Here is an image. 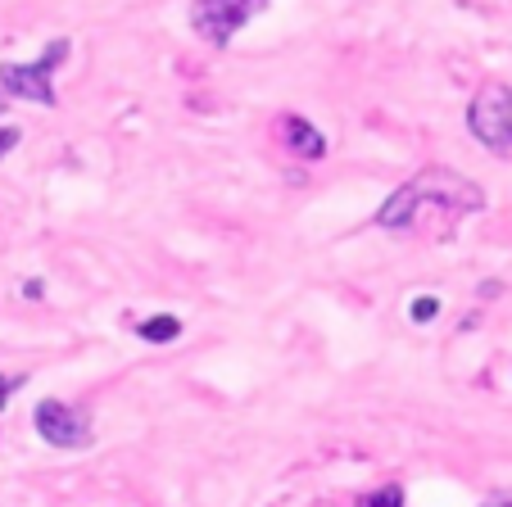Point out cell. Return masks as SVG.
Instances as JSON below:
<instances>
[{
    "mask_svg": "<svg viewBox=\"0 0 512 507\" xmlns=\"http://www.w3.org/2000/svg\"><path fill=\"white\" fill-rule=\"evenodd\" d=\"M426 204H435V209H445V213H481L485 191L476 182H467L463 173H454V168H426V173H417L413 182L399 186V191L377 209L372 222H377L381 231H404V227H413L417 213H422Z\"/></svg>",
    "mask_w": 512,
    "mask_h": 507,
    "instance_id": "6da1fadb",
    "label": "cell"
},
{
    "mask_svg": "<svg viewBox=\"0 0 512 507\" xmlns=\"http://www.w3.org/2000/svg\"><path fill=\"white\" fill-rule=\"evenodd\" d=\"M499 290H503V286H499L494 277H490V281H481V299H499Z\"/></svg>",
    "mask_w": 512,
    "mask_h": 507,
    "instance_id": "7c38bea8",
    "label": "cell"
},
{
    "mask_svg": "<svg viewBox=\"0 0 512 507\" xmlns=\"http://www.w3.org/2000/svg\"><path fill=\"white\" fill-rule=\"evenodd\" d=\"M19 141H23V132H19V127H0V159H5V154H10Z\"/></svg>",
    "mask_w": 512,
    "mask_h": 507,
    "instance_id": "8fae6325",
    "label": "cell"
},
{
    "mask_svg": "<svg viewBox=\"0 0 512 507\" xmlns=\"http://www.w3.org/2000/svg\"><path fill=\"white\" fill-rule=\"evenodd\" d=\"M68 55H73V41L55 37L32 64H0V91H5V96H19V100H32V105H41V109H55L59 105L55 68L64 64Z\"/></svg>",
    "mask_w": 512,
    "mask_h": 507,
    "instance_id": "7a4b0ae2",
    "label": "cell"
},
{
    "mask_svg": "<svg viewBox=\"0 0 512 507\" xmlns=\"http://www.w3.org/2000/svg\"><path fill=\"white\" fill-rule=\"evenodd\" d=\"M23 295H28V299H41V295H46V286H41V281H23Z\"/></svg>",
    "mask_w": 512,
    "mask_h": 507,
    "instance_id": "4fadbf2b",
    "label": "cell"
},
{
    "mask_svg": "<svg viewBox=\"0 0 512 507\" xmlns=\"http://www.w3.org/2000/svg\"><path fill=\"white\" fill-rule=\"evenodd\" d=\"M481 507H512V494H494V498H485Z\"/></svg>",
    "mask_w": 512,
    "mask_h": 507,
    "instance_id": "5bb4252c",
    "label": "cell"
},
{
    "mask_svg": "<svg viewBox=\"0 0 512 507\" xmlns=\"http://www.w3.org/2000/svg\"><path fill=\"white\" fill-rule=\"evenodd\" d=\"M408 317H413L417 326H422V322H435V317H440V299H435V295H417L413 304H408Z\"/></svg>",
    "mask_w": 512,
    "mask_h": 507,
    "instance_id": "9c48e42d",
    "label": "cell"
},
{
    "mask_svg": "<svg viewBox=\"0 0 512 507\" xmlns=\"http://www.w3.org/2000/svg\"><path fill=\"white\" fill-rule=\"evenodd\" d=\"M467 132L490 154H512V87L508 82H485L467 109Z\"/></svg>",
    "mask_w": 512,
    "mask_h": 507,
    "instance_id": "3957f363",
    "label": "cell"
},
{
    "mask_svg": "<svg viewBox=\"0 0 512 507\" xmlns=\"http://www.w3.org/2000/svg\"><path fill=\"white\" fill-rule=\"evenodd\" d=\"M263 10H268V0H195L191 28L200 32L209 46H227V41Z\"/></svg>",
    "mask_w": 512,
    "mask_h": 507,
    "instance_id": "277c9868",
    "label": "cell"
},
{
    "mask_svg": "<svg viewBox=\"0 0 512 507\" xmlns=\"http://www.w3.org/2000/svg\"><path fill=\"white\" fill-rule=\"evenodd\" d=\"M0 118H5V91H0Z\"/></svg>",
    "mask_w": 512,
    "mask_h": 507,
    "instance_id": "9a60e30c",
    "label": "cell"
},
{
    "mask_svg": "<svg viewBox=\"0 0 512 507\" xmlns=\"http://www.w3.org/2000/svg\"><path fill=\"white\" fill-rule=\"evenodd\" d=\"M281 136H286V150H290V154H300V159H322V154L331 150L327 136H322L318 127H313L309 118H300V114L281 123Z\"/></svg>",
    "mask_w": 512,
    "mask_h": 507,
    "instance_id": "8992f818",
    "label": "cell"
},
{
    "mask_svg": "<svg viewBox=\"0 0 512 507\" xmlns=\"http://www.w3.org/2000/svg\"><path fill=\"white\" fill-rule=\"evenodd\" d=\"M136 335H141L145 345H173V340H182V317L155 313V317H145V322L136 326Z\"/></svg>",
    "mask_w": 512,
    "mask_h": 507,
    "instance_id": "52a82bcc",
    "label": "cell"
},
{
    "mask_svg": "<svg viewBox=\"0 0 512 507\" xmlns=\"http://www.w3.org/2000/svg\"><path fill=\"white\" fill-rule=\"evenodd\" d=\"M32 426L50 449H87L91 444V417L64 399H41L32 408Z\"/></svg>",
    "mask_w": 512,
    "mask_h": 507,
    "instance_id": "5b68a950",
    "label": "cell"
},
{
    "mask_svg": "<svg viewBox=\"0 0 512 507\" xmlns=\"http://www.w3.org/2000/svg\"><path fill=\"white\" fill-rule=\"evenodd\" d=\"M354 507H404V489L399 485H381L372 489V494H363Z\"/></svg>",
    "mask_w": 512,
    "mask_h": 507,
    "instance_id": "ba28073f",
    "label": "cell"
},
{
    "mask_svg": "<svg viewBox=\"0 0 512 507\" xmlns=\"http://www.w3.org/2000/svg\"><path fill=\"white\" fill-rule=\"evenodd\" d=\"M23 385V376H0V412L10 408V394Z\"/></svg>",
    "mask_w": 512,
    "mask_h": 507,
    "instance_id": "30bf717a",
    "label": "cell"
}]
</instances>
